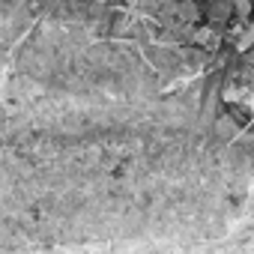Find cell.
<instances>
[{"label": "cell", "instance_id": "obj_1", "mask_svg": "<svg viewBox=\"0 0 254 254\" xmlns=\"http://www.w3.org/2000/svg\"><path fill=\"white\" fill-rule=\"evenodd\" d=\"M180 18H183V21H197V6L191 3V0H183V6H180Z\"/></svg>", "mask_w": 254, "mask_h": 254}, {"label": "cell", "instance_id": "obj_2", "mask_svg": "<svg viewBox=\"0 0 254 254\" xmlns=\"http://www.w3.org/2000/svg\"><path fill=\"white\" fill-rule=\"evenodd\" d=\"M227 12H230V3H227V0H218V3L209 6V15H212V18H224Z\"/></svg>", "mask_w": 254, "mask_h": 254}]
</instances>
